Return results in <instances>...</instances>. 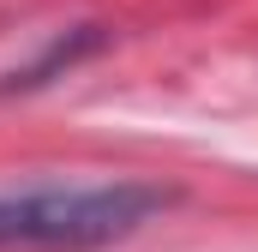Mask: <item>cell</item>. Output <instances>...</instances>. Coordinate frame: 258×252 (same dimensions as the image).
<instances>
[{"label": "cell", "mask_w": 258, "mask_h": 252, "mask_svg": "<svg viewBox=\"0 0 258 252\" xmlns=\"http://www.w3.org/2000/svg\"><path fill=\"white\" fill-rule=\"evenodd\" d=\"M168 204H174V186H156V180L0 192V252H90L138 234Z\"/></svg>", "instance_id": "6da1fadb"}, {"label": "cell", "mask_w": 258, "mask_h": 252, "mask_svg": "<svg viewBox=\"0 0 258 252\" xmlns=\"http://www.w3.org/2000/svg\"><path fill=\"white\" fill-rule=\"evenodd\" d=\"M108 42V30L102 24H78V30H66V36H54L48 48H42V60H30V66H12L6 78H0V96L6 90H36V84H48L54 72H66V66H78L84 54H96Z\"/></svg>", "instance_id": "7a4b0ae2"}]
</instances>
